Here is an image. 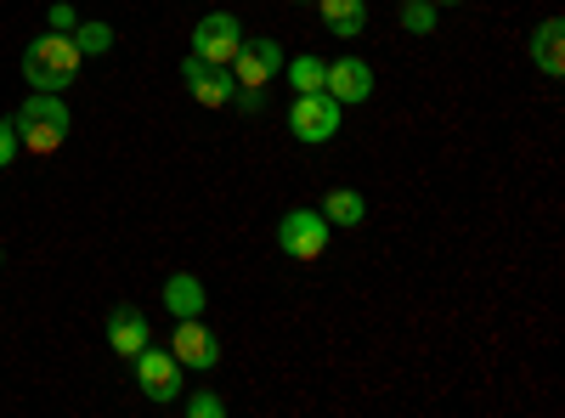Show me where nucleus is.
I'll list each match as a JSON object with an SVG mask.
<instances>
[{"label": "nucleus", "mask_w": 565, "mask_h": 418, "mask_svg": "<svg viewBox=\"0 0 565 418\" xmlns=\"http://www.w3.org/2000/svg\"><path fill=\"white\" fill-rule=\"evenodd\" d=\"M12 125H18V142H23V153L45 159V153H57V148L68 142L74 114H68V103L57 97V90H29V103L12 114Z\"/></svg>", "instance_id": "1"}, {"label": "nucleus", "mask_w": 565, "mask_h": 418, "mask_svg": "<svg viewBox=\"0 0 565 418\" xmlns=\"http://www.w3.org/2000/svg\"><path fill=\"white\" fill-rule=\"evenodd\" d=\"M79 68H85V57H79V45L68 40V34H34L29 40V52H23V79H29V90H63L79 79Z\"/></svg>", "instance_id": "2"}, {"label": "nucleus", "mask_w": 565, "mask_h": 418, "mask_svg": "<svg viewBox=\"0 0 565 418\" xmlns=\"http://www.w3.org/2000/svg\"><path fill=\"white\" fill-rule=\"evenodd\" d=\"M328 238H334V226L322 221V210L295 204V210H282V221H277V249L289 260H322Z\"/></svg>", "instance_id": "3"}, {"label": "nucleus", "mask_w": 565, "mask_h": 418, "mask_svg": "<svg viewBox=\"0 0 565 418\" xmlns=\"http://www.w3.org/2000/svg\"><path fill=\"white\" fill-rule=\"evenodd\" d=\"M340 119H345V108L328 97V90H300V97L289 103V136H295V142H306V148L334 142Z\"/></svg>", "instance_id": "4"}, {"label": "nucleus", "mask_w": 565, "mask_h": 418, "mask_svg": "<svg viewBox=\"0 0 565 418\" xmlns=\"http://www.w3.org/2000/svg\"><path fill=\"white\" fill-rule=\"evenodd\" d=\"M136 385H141V396H148V401H159V407H170V401H181V390H186V367L164 351V345H141L136 356Z\"/></svg>", "instance_id": "5"}, {"label": "nucleus", "mask_w": 565, "mask_h": 418, "mask_svg": "<svg viewBox=\"0 0 565 418\" xmlns=\"http://www.w3.org/2000/svg\"><path fill=\"white\" fill-rule=\"evenodd\" d=\"M170 356L186 367V374H215L221 367V340H215V329H204V317H175Z\"/></svg>", "instance_id": "6"}, {"label": "nucleus", "mask_w": 565, "mask_h": 418, "mask_svg": "<svg viewBox=\"0 0 565 418\" xmlns=\"http://www.w3.org/2000/svg\"><path fill=\"white\" fill-rule=\"evenodd\" d=\"M181 85H186V97H193L199 108H232V90H238L232 68L204 63V57H193V52H186V63H181Z\"/></svg>", "instance_id": "7"}, {"label": "nucleus", "mask_w": 565, "mask_h": 418, "mask_svg": "<svg viewBox=\"0 0 565 418\" xmlns=\"http://www.w3.org/2000/svg\"><path fill=\"white\" fill-rule=\"evenodd\" d=\"M238 45H244V23H238V12H210V18H199V29H193V57L226 68L232 57H238Z\"/></svg>", "instance_id": "8"}, {"label": "nucleus", "mask_w": 565, "mask_h": 418, "mask_svg": "<svg viewBox=\"0 0 565 418\" xmlns=\"http://www.w3.org/2000/svg\"><path fill=\"white\" fill-rule=\"evenodd\" d=\"M226 68H232V79H238V85H249V90H266V85L282 74V45H277L271 34H260V40H244V45H238V57H232Z\"/></svg>", "instance_id": "9"}, {"label": "nucleus", "mask_w": 565, "mask_h": 418, "mask_svg": "<svg viewBox=\"0 0 565 418\" xmlns=\"http://www.w3.org/2000/svg\"><path fill=\"white\" fill-rule=\"evenodd\" d=\"M373 63H362V57H328V74H322V90L334 97L340 108H362L367 97H373Z\"/></svg>", "instance_id": "10"}, {"label": "nucleus", "mask_w": 565, "mask_h": 418, "mask_svg": "<svg viewBox=\"0 0 565 418\" xmlns=\"http://www.w3.org/2000/svg\"><path fill=\"white\" fill-rule=\"evenodd\" d=\"M141 345H148V317H141L136 306H114L108 311V351L130 362Z\"/></svg>", "instance_id": "11"}, {"label": "nucleus", "mask_w": 565, "mask_h": 418, "mask_svg": "<svg viewBox=\"0 0 565 418\" xmlns=\"http://www.w3.org/2000/svg\"><path fill=\"white\" fill-rule=\"evenodd\" d=\"M311 7L334 40H356L367 29V0H311Z\"/></svg>", "instance_id": "12"}, {"label": "nucleus", "mask_w": 565, "mask_h": 418, "mask_svg": "<svg viewBox=\"0 0 565 418\" xmlns=\"http://www.w3.org/2000/svg\"><path fill=\"white\" fill-rule=\"evenodd\" d=\"M204 306H210V289L199 283L193 271H170L164 277V311L170 317H204Z\"/></svg>", "instance_id": "13"}, {"label": "nucleus", "mask_w": 565, "mask_h": 418, "mask_svg": "<svg viewBox=\"0 0 565 418\" xmlns=\"http://www.w3.org/2000/svg\"><path fill=\"white\" fill-rule=\"evenodd\" d=\"M532 63H537L548 79L565 74V23H559V18H543V23L532 29Z\"/></svg>", "instance_id": "14"}, {"label": "nucleus", "mask_w": 565, "mask_h": 418, "mask_svg": "<svg viewBox=\"0 0 565 418\" xmlns=\"http://www.w3.org/2000/svg\"><path fill=\"white\" fill-rule=\"evenodd\" d=\"M322 221L328 226H362L367 221V199L356 193V187H334V193H322Z\"/></svg>", "instance_id": "15"}, {"label": "nucleus", "mask_w": 565, "mask_h": 418, "mask_svg": "<svg viewBox=\"0 0 565 418\" xmlns=\"http://www.w3.org/2000/svg\"><path fill=\"white\" fill-rule=\"evenodd\" d=\"M282 74H289V85H295V97H300V90H322L328 57H317V52H300V57H282Z\"/></svg>", "instance_id": "16"}, {"label": "nucleus", "mask_w": 565, "mask_h": 418, "mask_svg": "<svg viewBox=\"0 0 565 418\" xmlns=\"http://www.w3.org/2000/svg\"><path fill=\"white\" fill-rule=\"evenodd\" d=\"M74 45H79V57H103V52H114V29L108 23H74V34H68Z\"/></svg>", "instance_id": "17"}, {"label": "nucleus", "mask_w": 565, "mask_h": 418, "mask_svg": "<svg viewBox=\"0 0 565 418\" xmlns=\"http://www.w3.org/2000/svg\"><path fill=\"white\" fill-rule=\"evenodd\" d=\"M436 23H441L436 0H402V29L407 34H436Z\"/></svg>", "instance_id": "18"}, {"label": "nucleus", "mask_w": 565, "mask_h": 418, "mask_svg": "<svg viewBox=\"0 0 565 418\" xmlns=\"http://www.w3.org/2000/svg\"><path fill=\"white\" fill-rule=\"evenodd\" d=\"M181 412H186V418H226V401H221L215 390H193V396L181 390Z\"/></svg>", "instance_id": "19"}, {"label": "nucleus", "mask_w": 565, "mask_h": 418, "mask_svg": "<svg viewBox=\"0 0 565 418\" xmlns=\"http://www.w3.org/2000/svg\"><path fill=\"white\" fill-rule=\"evenodd\" d=\"M74 23H79V12L68 7V0H57V7L45 12V29H52V34H74Z\"/></svg>", "instance_id": "20"}, {"label": "nucleus", "mask_w": 565, "mask_h": 418, "mask_svg": "<svg viewBox=\"0 0 565 418\" xmlns=\"http://www.w3.org/2000/svg\"><path fill=\"white\" fill-rule=\"evenodd\" d=\"M18 153H23V142H18V125H12V119H0V170H7Z\"/></svg>", "instance_id": "21"}, {"label": "nucleus", "mask_w": 565, "mask_h": 418, "mask_svg": "<svg viewBox=\"0 0 565 418\" xmlns=\"http://www.w3.org/2000/svg\"><path fill=\"white\" fill-rule=\"evenodd\" d=\"M436 7H463V0H436Z\"/></svg>", "instance_id": "22"}, {"label": "nucleus", "mask_w": 565, "mask_h": 418, "mask_svg": "<svg viewBox=\"0 0 565 418\" xmlns=\"http://www.w3.org/2000/svg\"><path fill=\"white\" fill-rule=\"evenodd\" d=\"M289 7H311V0H289Z\"/></svg>", "instance_id": "23"}, {"label": "nucleus", "mask_w": 565, "mask_h": 418, "mask_svg": "<svg viewBox=\"0 0 565 418\" xmlns=\"http://www.w3.org/2000/svg\"><path fill=\"white\" fill-rule=\"evenodd\" d=\"M0 260H7V249H0Z\"/></svg>", "instance_id": "24"}]
</instances>
